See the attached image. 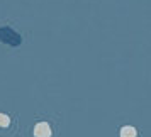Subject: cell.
<instances>
[{"mask_svg":"<svg viewBox=\"0 0 151 137\" xmlns=\"http://www.w3.org/2000/svg\"><path fill=\"white\" fill-rule=\"evenodd\" d=\"M136 129L134 127H131V125H126L121 129V137H136Z\"/></svg>","mask_w":151,"mask_h":137,"instance_id":"3957f363","label":"cell"},{"mask_svg":"<svg viewBox=\"0 0 151 137\" xmlns=\"http://www.w3.org/2000/svg\"><path fill=\"white\" fill-rule=\"evenodd\" d=\"M34 136L36 137H51V127L48 122H39L34 127Z\"/></svg>","mask_w":151,"mask_h":137,"instance_id":"7a4b0ae2","label":"cell"},{"mask_svg":"<svg viewBox=\"0 0 151 137\" xmlns=\"http://www.w3.org/2000/svg\"><path fill=\"white\" fill-rule=\"evenodd\" d=\"M0 41L5 42V44H9V46H21V36L15 32L14 29L10 27H2L0 29Z\"/></svg>","mask_w":151,"mask_h":137,"instance_id":"6da1fadb","label":"cell"},{"mask_svg":"<svg viewBox=\"0 0 151 137\" xmlns=\"http://www.w3.org/2000/svg\"><path fill=\"white\" fill-rule=\"evenodd\" d=\"M9 123H10V118L5 113H0V127H9Z\"/></svg>","mask_w":151,"mask_h":137,"instance_id":"277c9868","label":"cell"}]
</instances>
